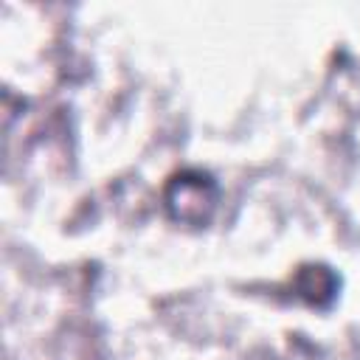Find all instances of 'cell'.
Wrapping results in <instances>:
<instances>
[{
  "instance_id": "6da1fadb",
  "label": "cell",
  "mask_w": 360,
  "mask_h": 360,
  "mask_svg": "<svg viewBox=\"0 0 360 360\" xmlns=\"http://www.w3.org/2000/svg\"><path fill=\"white\" fill-rule=\"evenodd\" d=\"M219 202L217 180L202 169H180L163 186V208L174 222L183 225H205L211 222Z\"/></svg>"
},
{
  "instance_id": "7a4b0ae2",
  "label": "cell",
  "mask_w": 360,
  "mask_h": 360,
  "mask_svg": "<svg viewBox=\"0 0 360 360\" xmlns=\"http://www.w3.org/2000/svg\"><path fill=\"white\" fill-rule=\"evenodd\" d=\"M338 287H340V278L326 264H301L292 278L295 295L309 304H318V307L332 304V298L338 295Z\"/></svg>"
}]
</instances>
